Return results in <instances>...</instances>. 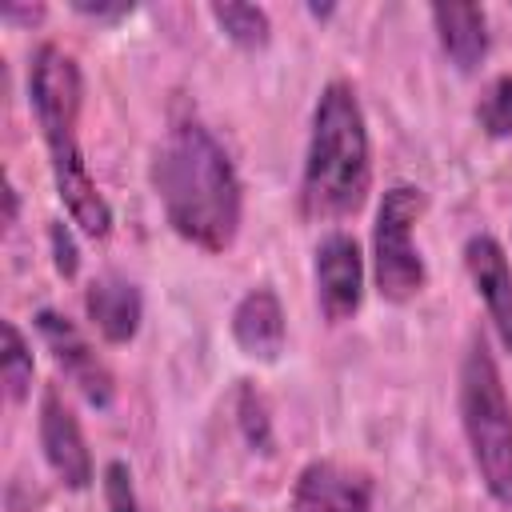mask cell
Here are the masks:
<instances>
[{
	"mask_svg": "<svg viewBox=\"0 0 512 512\" xmlns=\"http://www.w3.org/2000/svg\"><path fill=\"white\" fill-rule=\"evenodd\" d=\"M152 184L168 224L204 252H224L240 228V180L216 136L180 120L152 160Z\"/></svg>",
	"mask_w": 512,
	"mask_h": 512,
	"instance_id": "1",
	"label": "cell"
},
{
	"mask_svg": "<svg viewBox=\"0 0 512 512\" xmlns=\"http://www.w3.org/2000/svg\"><path fill=\"white\" fill-rule=\"evenodd\" d=\"M80 68L76 60L56 48L44 44L32 56V72H28V100L32 112L40 120L48 156H52V176H56V192L64 200V208L72 212V220L92 236H108L112 228V208L108 200L96 192V180L84 168L80 144H76V120H80Z\"/></svg>",
	"mask_w": 512,
	"mask_h": 512,
	"instance_id": "2",
	"label": "cell"
},
{
	"mask_svg": "<svg viewBox=\"0 0 512 512\" xmlns=\"http://www.w3.org/2000/svg\"><path fill=\"white\" fill-rule=\"evenodd\" d=\"M372 184L368 128L352 84L332 80L312 116V140L300 180V212L308 220H340L356 212Z\"/></svg>",
	"mask_w": 512,
	"mask_h": 512,
	"instance_id": "3",
	"label": "cell"
},
{
	"mask_svg": "<svg viewBox=\"0 0 512 512\" xmlns=\"http://www.w3.org/2000/svg\"><path fill=\"white\" fill-rule=\"evenodd\" d=\"M460 420L484 488L500 504H512V400L480 336L460 364Z\"/></svg>",
	"mask_w": 512,
	"mask_h": 512,
	"instance_id": "4",
	"label": "cell"
},
{
	"mask_svg": "<svg viewBox=\"0 0 512 512\" xmlns=\"http://www.w3.org/2000/svg\"><path fill=\"white\" fill-rule=\"evenodd\" d=\"M424 212V192L412 184H396L384 192L376 228H372V252H376V288L384 300L404 304L424 288V260L412 244V224Z\"/></svg>",
	"mask_w": 512,
	"mask_h": 512,
	"instance_id": "5",
	"label": "cell"
},
{
	"mask_svg": "<svg viewBox=\"0 0 512 512\" xmlns=\"http://www.w3.org/2000/svg\"><path fill=\"white\" fill-rule=\"evenodd\" d=\"M360 296H364L360 244L352 236L336 232L316 248V300L332 324H344L356 316Z\"/></svg>",
	"mask_w": 512,
	"mask_h": 512,
	"instance_id": "6",
	"label": "cell"
},
{
	"mask_svg": "<svg viewBox=\"0 0 512 512\" xmlns=\"http://www.w3.org/2000/svg\"><path fill=\"white\" fill-rule=\"evenodd\" d=\"M36 328H40L44 344L52 348L56 364L80 384V392H84L96 408H108V404H112V372H108L104 360L92 352V344L80 336V328H76L68 316L48 312V308L36 316Z\"/></svg>",
	"mask_w": 512,
	"mask_h": 512,
	"instance_id": "7",
	"label": "cell"
},
{
	"mask_svg": "<svg viewBox=\"0 0 512 512\" xmlns=\"http://www.w3.org/2000/svg\"><path fill=\"white\" fill-rule=\"evenodd\" d=\"M292 512H372V480L356 468L316 460L292 488Z\"/></svg>",
	"mask_w": 512,
	"mask_h": 512,
	"instance_id": "8",
	"label": "cell"
},
{
	"mask_svg": "<svg viewBox=\"0 0 512 512\" xmlns=\"http://www.w3.org/2000/svg\"><path fill=\"white\" fill-rule=\"evenodd\" d=\"M40 444H44V456H48L52 472L68 488H88V480H92L88 444L80 436V424L72 420V412L64 408V400L52 388L40 400Z\"/></svg>",
	"mask_w": 512,
	"mask_h": 512,
	"instance_id": "9",
	"label": "cell"
},
{
	"mask_svg": "<svg viewBox=\"0 0 512 512\" xmlns=\"http://www.w3.org/2000/svg\"><path fill=\"white\" fill-rule=\"evenodd\" d=\"M464 264H468V276H472L480 300L488 304V316H492L504 348L512 352V268H508L504 248L492 236H472L464 244Z\"/></svg>",
	"mask_w": 512,
	"mask_h": 512,
	"instance_id": "10",
	"label": "cell"
},
{
	"mask_svg": "<svg viewBox=\"0 0 512 512\" xmlns=\"http://www.w3.org/2000/svg\"><path fill=\"white\" fill-rule=\"evenodd\" d=\"M232 336L244 348V356L276 360L284 352V308L272 288H252L236 312H232Z\"/></svg>",
	"mask_w": 512,
	"mask_h": 512,
	"instance_id": "11",
	"label": "cell"
},
{
	"mask_svg": "<svg viewBox=\"0 0 512 512\" xmlns=\"http://www.w3.org/2000/svg\"><path fill=\"white\" fill-rule=\"evenodd\" d=\"M84 304H88V316H92V324L100 328L104 340L124 344V340L136 336V328H140V292H136V284H128L120 276H100V280L88 284Z\"/></svg>",
	"mask_w": 512,
	"mask_h": 512,
	"instance_id": "12",
	"label": "cell"
},
{
	"mask_svg": "<svg viewBox=\"0 0 512 512\" xmlns=\"http://www.w3.org/2000/svg\"><path fill=\"white\" fill-rule=\"evenodd\" d=\"M432 24L440 32L444 52L452 56V64L460 72H472L488 56V20H484V8H476V4H436L432 8Z\"/></svg>",
	"mask_w": 512,
	"mask_h": 512,
	"instance_id": "13",
	"label": "cell"
},
{
	"mask_svg": "<svg viewBox=\"0 0 512 512\" xmlns=\"http://www.w3.org/2000/svg\"><path fill=\"white\" fill-rule=\"evenodd\" d=\"M212 20L228 32V40H236L244 48L268 44V16L256 4H212Z\"/></svg>",
	"mask_w": 512,
	"mask_h": 512,
	"instance_id": "14",
	"label": "cell"
},
{
	"mask_svg": "<svg viewBox=\"0 0 512 512\" xmlns=\"http://www.w3.org/2000/svg\"><path fill=\"white\" fill-rule=\"evenodd\" d=\"M4 384H8L12 404H20L32 388V352H28V344L12 320L4 324Z\"/></svg>",
	"mask_w": 512,
	"mask_h": 512,
	"instance_id": "15",
	"label": "cell"
},
{
	"mask_svg": "<svg viewBox=\"0 0 512 512\" xmlns=\"http://www.w3.org/2000/svg\"><path fill=\"white\" fill-rule=\"evenodd\" d=\"M476 120L488 136H512V76L488 84V92L476 104Z\"/></svg>",
	"mask_w": 512,
	"mask_h": 512,
	"instance_id": "16",
	"label": "cell"
},
{
	"mask_svg": "<svg viewBox=\"0 0 512 512\" xmlns=\"http://www.w3.org/2000/svg\"><path fill=\"white\" fill-rule=\"evenodd\" d=\"M104 496H108V512H140V500H136V488H132V476L120 460H112L104 468Z\"/></svg>",
	"mask_w": 512,
	"mask_h": 512,
	"instance_id": "17",
	"label": "cell"
},
{
	"mask_svg": "<svg viewBox=\"0 0 512 512\" xmlns=\"http://www.w3.org/2000/svg\"><path fill=\"white\" fill-rule=\"evenodd\" d=\"M240 424H244L248 440H252L260 452H268L272 436H268V420H264V400H260L252 388H244V392H240Z\"/></svg>",
	"mask_w": 512,
	"mask_h": 512,
	"instance_id": "18",
	"label": "cell"
},
{
	"mask_svg": "<svg viewBox=\"0 0 512 512\" xmlns=\"http://www.w3.org/2000/svg\"><path fill=\"white\" fill-rule=\"evenodd\" d=\"M48 240H52V256H56V272L60 276H76V244L68 236V228L60 220H52L48 228Z\"/></svg>",
	"mask_w": 512,
	"mask_h": 512,
	"instance_id": "19",
	"label": "cell"
},
{
	"mask_svg": "<svg viewBox=\"0 0 512 512\" xmlns=\"http://www.w3.org/2000/svg\"><path fill=\"white\" fill-rule=\"evenodd\" d=\"M76 12H84V16H104V20H116V16H128V12H132V4H116V8H108V4H76Z\"/></svg>",
	"mask_w": 512,
	"mask_h": 512,
	"instance_id": "20",
	"label": "cell"
},
{
	"mask_svg": "<svg viewBox=\"0 0 512 512\" xmlns=\"http://www.w3.org/2000/svg\"><path fill=\"white\" fill-rule=\"evenodd\" d=\"M44 16V8H16V4H4V20H40Z\"/></svg>",
	"mask_w": 512,
	"mask_h": 512,
	"instance_id": "21",
	"label": "cell"
},
{
	"mask_svg": "<svg viewBox=\"0 0 512 512\" xmlns=\"http://www.w3.org/2000/svg\"><path fill=\"white\" fill-rule=\"evenodd\" d=\"M16 208H20L16 188H12V184H4V224H16Z\"/></svg>",
	"mask_w": 512,
	"mask_h": 512,
	"instance_id": "22",
	"label": "cell"
},
{
	"mask_svg": "<svg viewBox=\"0 0 512 512\" xmlns=\"http://www.w3.org/2000/svg\"><path fill=\"white\" fill-rule=\"evenodd\" d=\"M224 512H236V508H224Z\"/></svg>",
	"mask_w": 512,
	"mask_h": 512,
	"instance_id": "23",
	"label": "cell"
}]
</instances>
